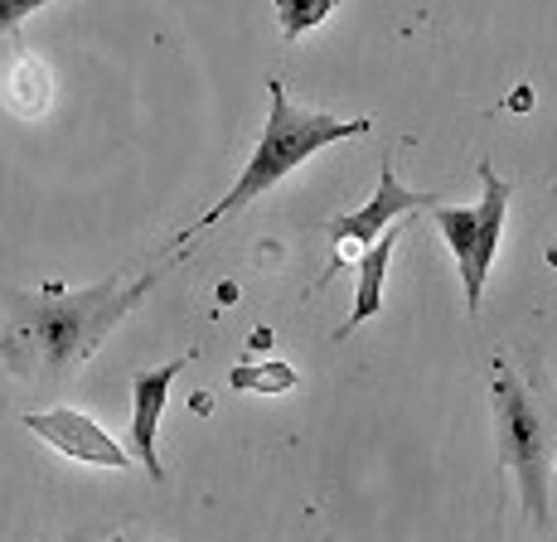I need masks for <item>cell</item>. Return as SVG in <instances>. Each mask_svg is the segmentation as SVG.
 <instances>
[{"mask_svg": "<svg viewBox=\"0 0 557 542\" xmlns=\"http://www.w3.org/2000/svg\"><path fill=\"white\" fill-rule=\"evenodd\" d=\"M151 286L156 272H136L69 295H15L0 325V358L29 392H59Z\"/></svg>", "mask_w": 557, "mask_h": 542, "instance_id": "obj_1", "label": "cell"}, {"mask_svg": "<svg viewBox=\"0 0 557 542\" xmlns=\"http://www.w3.org/2000/svg\"><path fill=\"white\" fill-rule=\"evenodd\" d=\"M267 122H262V136H257V151L248 155V165H243V175L233 179V189L219 199V204L203 214L195 228L185 232V238H203L209 228H219L223 218L243 214L248 204L267 194V189H276L292 169H301L310 155H320L325 146L335 141H355V136H369L373 131V116H330V112H310V108H296L292 98H286L282 78H267Z\"/></svg>", "mask_w": 557, "mask_h": 542, "instance_id": "obj_2", "label": "cell"}, {"mask_svg": "<svg viewBox=\"0 0 557 542\" xmlns=\"http://www.w3.org/2000/svg\"><path fill=\"white\" fill-rule=\"evenodd\" d=\"M490 402H495V436H499V461L509 465L513 484H519L523 514L533 528H548V470H553V436L543 421L539 402L529 398L519 378L495 364V382H490Z\"/></svg>", "mask_w": 557, "mask_h": 542, "instance_id": "obj_3", "label": "cell"}, {"mask_svg": "<svg viewBox=\"0 0 557 542\" xmlns=\"http://www.w3.org/2000/svg\"><path fill=\"white\" fill-rule=\"evenodd\" d=\"M480 185H485V199L475 209H446L436 204V232L446 238L460 272V291H466V311H480L485 301V281L490 267H495V252H499V232H505V214H509V179L495 175V165L480 161Z\"/></svg>", "mask_w": 557, "mask_h": 542, "instance_id": "obj_4", "label": "cell"}, {"mask_svg": "<svg viewBox=\"0 0 557 542\" xmlns=\"http://www.w3.org/2000/svg\"><path fill=\"white\" fill-rule=\"evenodd\" d=\"M25 427L29 436L49 441L59 455L83 465H98V470H126V451L107 436V427L88 417V412H73V407H53V412H25Z\"/></svg>", "mask_w": 557, "mask_h": 542, "instance_id": "obj_5", "label": "cell"}, {"mask_svg": "<svg viewBox=\"0 0 557 542\" xmlns=\"http://www.w3.org/2000/svg\"><path fill=\"white\" fill-rule=\"evenodd\" d=\"M417 209H436V194H417V189H407L398 179V169H393V161L383 155L379 165V189H373V199L363 209H355V214H339L335 223H330V242H379L383 232L393 228L403 214H417Z\"/></svg>", "mask_w": 557, "mask_h": 542, "instance_id": "obj_6", "label": "cell"}, {"mask_svg": "<svg viewBox=\"0 0 557 542\" xmlns=\"http://www.w3.org/2000/svg\"><path fill=\"white\" fill-rule=\"evenodd\" d=\"M189 358L195 354H180V358H170V364L151 368V374H136V382H132V445L146 461L151 480H165V470H160V461H156V436H160V417H165L170 388H175L180 368H185Z\"/></svg>", "mask_w": 557, "mask_h": 542, "instance_id": "obj_7", "label": "cell"}, {"mask_svg": "<svg viewBox=\"0 0 557 542\" xmlns=\"http://www.w3.org/2000/svg\"><path fill=\"white\" fill-rule=\"evenodd\" d=\"M398 232H403V228H388L369 252H363V262H359V286H355V311H349V320L339 325L335 339H349L363 320H373V315L383 311V281H388V262H393V252H398Z\"/></svg>", "mask_w": 557, "mask_h": 542, "instance_id": "obj_8", "label": "cell"}, {"mask_svg": "<svg viewBox=\"0 0 557 542\" xmlns=\"http://www.w3.org/2000/svg\"><path fill=\"white\" fill-rule=\"evenodd\" d=\"M339 0H276V20H282V35L286 39H301L315 25H325L335 15Z\"/></svg>", "mask_w": 557, "mask_h": 542, "instance_id": "obj_9", "label": "cell"}, {"mask_svg": "<svg viewBox=\"0 0 557 542\" xmlns=\"http://www.w3.org/2000/svg\"><path fill=\"white\" fill-rule=\"evenodd\" d=\"M228 382L243 388V392H292L296 368L292 364H238L228 374Z\"/></svg>", "mask_w": 557, "mask_h": 542, "instance_id": "obj_10", "label": "cell"}, {"mask_svg": "<svg viewBox=\"0 0 557 542\" xmlns=\"http://www.w3.org/2000/svg\"><path fill=\"white\" fill-rule=\"evenodd\" d=\"M10 88L20 92L15 108L25 112V116H39V112H45V98H49V73L39 68L35 59H20V63H15V73H10Z\"/></svg>", "mask_w": 557, "mask_h": 542, "instance_id": "obj_11", "label": "cell"}, {"mask_svg": "<svg viewBox=\"0 0 557 542\" xmlns=\"http://www.w3.org/2000/svg\"><path fill=\"white\" fill-rule=\"evenodd\" d=\"M49 0H0V35H10V29H20L35 10H45Z\"/></svg>", "mask_w": 557, "mask_h": 542, "instance_id": "obj_12", "label": "cell"}, {"mask_svg": "<svg viewBox=\"0 0 557 542\" xmlns=\"http://www.w3.org/2000/svg\"><path fill=\"white\" fill-rule=\"evenodd\" d=\"M112 542H126V538H112Z\"/></svg>", "mask_w": 557, "mask_h": 542, "instance_id": "obj_13", "label": "cell"}, {"mask_svg": "<svg viewBox=\"0 0 557 542\" xmlns=\"http://www.w3.org/2000/svg\"><path fill=\"white\" fill-rule=\"evenodd\" d=\"M69 542H83V538H69Z\"/></svg>", "mask_w": 557, "mask_h": 542, "instance_id": "obj_14", "label": "cell"}]
</instances>
